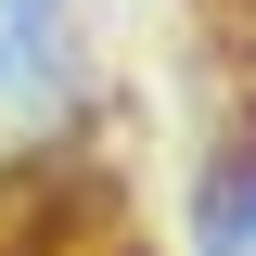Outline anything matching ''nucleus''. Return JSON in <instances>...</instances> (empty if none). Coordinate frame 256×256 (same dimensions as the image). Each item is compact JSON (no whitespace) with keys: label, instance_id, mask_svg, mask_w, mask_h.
I'll return each instance as SVG.
<instances>
[{"label":"nucleus","instance_id":"obj_1","mask_svg":"<svg viewBox=\"0 0 256 256\" xmlns=\"http://www.w3.org/2000/svg\"><path fill=\"white\" fill-rule=\"evenodd\" d=\"M26 90H38V13L0 0V102H26Z\"/></svg>","mask_w":256,"mask_h":256}]
</instances>
